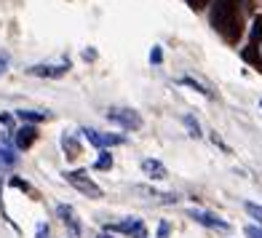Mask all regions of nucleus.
I'll return each instance as SVG.
<instances>
[{
	"label": "nucleus",
	"instance_id": "dca6fc26",
	"mask_svg": "<svg viewBox=\"0 0 262 238\" xmlns=\"http://www.w3.org/2000/svg\"><path fill=\"white\" fill-rule=\"evenodd\" d=\"M180 83H182V86H187V89H193V91H198V94H204L206 99H211V97H214V94H211V91L204 86V83H198L195 78H182Z\"/></svg>",
	"mask_w": 262,
	"mask_h": 238
},
{
	"label": "nucleus",
	"instance_id": "39448f33",
	"mask_svg": "<svg viewBox=\"0 0 262 238\" xmlns=\"http://www.w3.org/2000/svg\"><path fill=\"white\" fill-rule=\"evenodd\" d=\"M131 190H134L137 196H142V198H147L150 204H158V206H174L177 201H180V198H177L174 193H161V190H156V187H150V185H134V187H131Z\"/></svg>",
	"mask_w": 262,
	"mask_h": 238
},
{
	"label": "nucleus",
	"instance_id": "a211bd4d",
	"mask_svg": "<svg viewBox=\"0 0 262 238\" xmlns=\"http://www.w3.org/2000/svg\"><path fill=\"white\" fill-rule=\"evenodd\" d=\"M16 156H14V150L11 147H0V163H3V169H8V166H16Z\"/></svg>",
	"mask_w": 262,
	"mask_h": 238
},
{
	"label": "nucleus",
	"instance_id": "423d86ee",
	"mask_svg": "<svg viewBox=\"0 0 262 238\" xmlns=\"http://www.w3.org/2000/svg\"><path fill=\"white\" fill-rule=\"evenodd\" d=\"M80 134L86 137L94 147H113V145H126V137L121 134H99L97 128H80Z\"/></svg>",
	"mask_w": 262,
	"mask_h": 238
},
{
	"label": "nucleus",
	"instance_id": "bb28decb",
	"mask_svg": "<svg viewBox=\"0 0 262 238\" xmlns=\"http://www.w3.org/2000/svg\"><path fill=\"white\" fill-rule=\"evenodd\" d=\"M6 70H8V56H6V54H0V75H3Z\"/></svg>",
	"mask_w": 262,
	"mask_h": 238
},
{
	"label": "nucleus",
	"instance_id": "c756f323",
	"mask_svg": "<svg viewBox=\"0 0 262 238\" xmlns=\"http://www.w3.org/2000/svg\"><path fill=\"white\" fill-rule=\"evenodd\" d=\"M0 169H3V163H0Z\"/></svg>",
	"mask_w": 262,
	"mask_h": 238
},
{
	"label": "nucleus",
	"instance_id": "9d476101",
	"mask_svg": "<svg viewBox=\"0 0 262 238\" xmlns=\"http://www.w3.org/2000/svg\"><path fill=\"white\" fill-rule=\"evenodd\" d=\"M35 139H38V128H35L32 123H25L21 128H16V132H14V145L19 150H30L35 145Z\"/></svg>",
	"mask_w": 262,
	"mask_h": 238
},
{
	"label": "nucleus",
	"instance_id": "1a4fd4ad",
	"mask_svg": "<svg viewBox=\"0 0 262 238\" xmlns=\"http://www.w3.org/2000/svg\"><path fill=\"white\" fill-rule=\"evenodd\" d=\"M56 214H59V220L64 222V228L70 230V235H80V233H83V225H80V220H78V214H75L73 206L59 204V206H56Z\"/></svg>",
	"mask_w": 262,
	"mask_h": 238
},
{
	"label": "nucleus",
	"instance_id": "0eeeda50",
	"mask_svg": "<svg viewBox=\"0 0 262 238\" xmlns=\"http://www.w3.org/2000/svg\"><path fill=\"white\" fill-rule=\"evenodd\" d=\"M187 214H190V220H195L198 225H204V228H211V230H225V233L230 230V222L220 220L217 214H209V211H201V209H190Z\"/></svg>",
	"mask_w": 262,
	"mask_h": 238
},
{
	"label": "nucleus",
	"instance_id": "f8f14e48",
	"mask_svg": "<svg viewBox=\"0 0 262 238\" xmlns=\"http://www.w3.org/2000/svg\"><path fill=\"white\" fill-rule=\"evenodd\" d=\"M62 150H64L67 161H75V158H80V142H78L73 134H62Z\"/></svg>",
	"mask_w": 262,
	"mask_h": 238
},
{
	"label": "nucleus",
	"instance_id": "aec40b11",
	"mask_svg": "<svg viewBox=\"0 0 262 238\" xmlns=\"http://www.w3.org/2000/svg\"><path fill=\"white\" fill-rule=\"evenodd\" d=\"M8 185H11V187H16V190H25V193H30V182L19 180V177H11V180H8Z\"/></svg>",
	"mask_w": 262,
	"mask_h": 238
},
{
	"label": "nucleus",
	"instance_id": "7ed1b4c3",
	"mask_svg": "<svg viewBox=\"0 0 262 238\" xmlns=\"http://www.w3.org/2000/svg\"><path fill=\"white\" fill-rule=\"evenodd\" d=\"M64 180H67L70 185H73V187L78 190V193H83V196H89V198H94V201L102 198V187H99L97 182H94L91 177H89L86 171H83V169L67 171V174H64Z\"/></svg>",
	"mask_w": 262,
	"mask_h": 238
},
{
	"label": "nucleus",
	"instance_id": "4be33fe9",
	"mask_svg": "<svg viewBox=\"0 0 262 238\" xmlns=\"http://www.w3.org/2000/svg\"><path fill=\"white\" fill-rule=\"evenodd\" d=\"M246 211L252 214V217H254V220L262 225V206H257V204H246Z\"/></svg>",
	"mask_w": 262,
	"mask_h": 238
},
{
	"label": "nucleus",
	"instance_id": "ddd939ff",
	"mask_svg": "<svg viewBox=\"0 0 262 238\" xmlns=\"http://www.w3.org/2000/svg\"><path fill=\"white\" fill-rule=\"evenodd\" d=\"M16 118H19V121L21 123H43V121H49V113H38V110H16Z\"/></svg>",
	"mask_w": 262,
	"mask_h": 238
},
{
	"label": "nucleus",
	"instance_id": "393cba45",
	"mask_svg": "<svg viewBox=\"0 0 262 238\" xmlns=\"http://www.w3.org/2000/svg\"><path fill=\"white\" fill-rule=\"evenodd\" d=\"M0 123H3V126H14V115H8V113H0Z\"/></svg>",
	"mask_w": 262,
	"mask_h": 238
},
{
	"label": "nucleus",
	"instance_id": "c85d7f7f",
	"mask_svg": "<svg viewBox=\"0 0 262 238\" xmlns=\"http://www.w3.org/2000/svg\"><path fill=\"white\" fill-rule=\"evenodd\" d=\"M99 238H113V233H102Z\"/></svg>",
	"mask_w": 262,
	"mask_h": 238
},
{
	"label": "nucleus",
	"instance_id": "cd10ccee",
	"mask_svg": "<svg viewBox=\"0 0 262 238\" xmlns=\"http://www.w3.org/2000/svg\"><path fill=\"white\" fill-rule=\"evenodd\" d=\"M158 235H161V238H169V225H166V222H161V228H158Z\"/></svg>",
	"mask_w": 262,
	"mask_h": 238
},
{
	"label": "nucleus",
	"instance_id": "412c9836",
	"mask_svg": "<svg viewBox=\"0 0 262 238\" xmlns=\"http://www.w3.org/2000/svg\"><path fill=\"white\" fill-rule=\"evenodd\" d=\"M150 62H152V64H161V62H163V49H161V46H152V51H150Z\"/></svg>",
	"mask_w": 262,
	"mask_h": 238
},
{
	"label": "nucleus",
	"instance_id": "5701e85b",
	"mask_svg": "<svg viewBox=\"0 0 262 238\" xmlns=\"http://www.w3.org/2000/svg\"><path fill=\"white\" fill-rule=\"evenodd\" d=\"M244 233H246V238H262V228H257V225H249Z\"/></svg>",
	"mask_w": 262,
	"mask_h": 238
},
{
	"label": "nucleus",
	"instance_id": "2eb2a0df",
	"mask_svg": "<svg viewBox=\"0 0 262 238\" xmlns=\"http://www.w3.org/2000/svg\"><path fill=\"white\" fill-rule=\"evenodd\" d=\"M262 40V16H254L252 30H249V46H259Z\"/></svg>",
	"mask_w": 262,
	"mask_h": 238
},
{
	"label": "nucleus",
	"instance_id": "6e6552de",
	"mask_svg": "<svg viewBox=\"0 0 262 238\" xmlns=\"http://www.w3.org/2000/svg\"><path fill=\"white\" fill-rule=\"evenodd\" d=\"M67 70H70V59H64L62 64H35L27 73L35 78H62V75H67Z\"/></svg>",
	"mask_w": 262,
	"mask_h": 238
},
{
	"label": "nucleus",
	"instance_id": "b1692460",
	"mask_svg": "<svg viewBox=\"0 0 262 238\" xmlns=\"http://www.w3.org/2000/svg\"><path fill=\"white\" fill-rule=\"evenodd\" d=\"M97 49H91V46H89V49H83V59H86V62H97Z\"/></svg>",
	"mask_w": 262,
	"mask_h": 238
},
{
	"label": "nucleus",
	"instance_id": "f257e3e1",
	"mask_svg": "<svg viewBox=\"0 0 262 238\" xmlns=\"http://www.w3.org/2000/svg\"><path fill=\"white\" fill-rule=\"evenodd\" d=\"M238 6H241V0H211V27L228 43H238V38L244 32Z\"/></svg>",
	"mask_w": 262,
	"mask_h": 238
},
{
	"label": "nucleus",
	"instance_id": "4468645a",
	"mask_svg": "<svg viewBox=\"0 0 262 238\" xmlns=\"http://www.w3.org/2000/svg\"><path fill=\"white\" fill-rule=\"evenodd\" d=\"M241 59L249 64H254L257 70H262V56H259V49L257 46H246V49L241 51Z\"/></svg>",
	"mask_w": 262,
	"mask_h": 238
},
{
	"label": "nucleus",
	"instance_id": "9b49d317",
	"mask_svg": "<svg viewBox=\"0 0 262 238\" xmlns=\"http://www.w3.org/2000/svg\"><path fill=\"white\" fill-rule=\"evenodd\" d=\"M142 171H145L150 180H166V177H169V169H166L161 161H156V158H145V161H142Z\"/></svg>",
	"mask_w": 262,
	"mask_h": 238
},
{
	"label": "nucleus",
	"instance_id": "f03ea898",
	"mask_svg": "<svg viewBox=\"0 0 262 238\" xmlns=\"http://www.w3.org/2000/svg\"><path fill=\"white\" fill-rule=\"evenodd\" d=\"M107 121L126 128V132H139L145 121H142V115L137 110H131V107H110L107 110Z\"/></svg>",
	"mask_w": 262,
	"mask_h": 238
},
{
	"label": "nucleus",
	"instance_id": "f3484780",
	"mask_svg": "<svg viewBox=\"0 0 262 238\" xmlns=\"http://www.w3.org/2000/svg\"><path fill=\"white\" fill-rule=\"evenodd\" d=\"M94 169H97V171H110V169H113V156H110V153L102 150L99 158H97V163H94Z\"/></svg>",
	"mask_w": 262,
	"mask_h": 238
},
{
	"label": "nucleus",
	"instance_id": "20e7f679",
	"mask_svg": "<svg viewBox=\"0 0 262 238\" xmlns=\"http://www.w3.org/2000/svg\"><path fill=\"white\" fill-rule=\"evenodd\" d=\"M104 233H123V235H131V238H145L147 228H145V222H142L139 217H126V220L115 222V225H107Z\"/></svg>",
	"mask_w": 262,
	"mask_h": 238
},
{
	"label": "nucleus",
	"instance_id": "a878e982",
	"mask_svg": "<svg viewBox=\"0 0 262 238\" xmlns=\"http://www.w3.org/2000/svg\"><path fill=\"white\" fill-rule=\"evenodd\" d=\"M35 238H49V225H38V233H35Z\"/></svg>",
	"mask_w": 262,
	"mask_h": 238
},
{
	"label": "nucleus",
	"instance_id": "6ab92c4d",
	"mask_svg": "<svg viewBox=\"0 0 262 238\" xmlns=\"http://www.w3.org/2000/svg\"><path fill=\"white\" fill-rule=\"evenodd\" d=\"M182 123L187 126V132H190V137H201V126H198V121H195V118L193 115H182Z\"/></svg>",
	"mask_w": 262,
	"mask_h": 238
}]
</instances>
